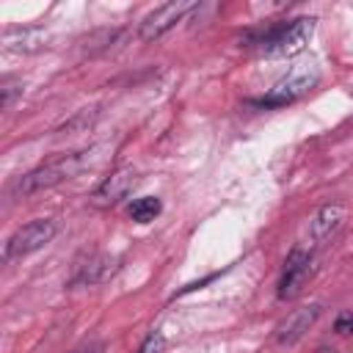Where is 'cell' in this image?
<instances>
[{
	"label": "cell",
	"mask_w": 353,
	"mask_h": 353,
	"mask_svg": "<svg viewBox=\"0 0 353 353\" xmlns=\"http://www.w3.org/2000/svg\"><path fill=\"white\" fill-rule=\"evenodd\" d=\"M193 8H196L193 0H171V3L157 6L154 11H149V14L141 19V25H138V39H141V41H157V39L165 36L176 22H182Z\"/></svg>",
	"instance_id": "5"
},
{
	"label": "cell",
	"mask_w": 353,
	"mask_h": 353,
	"mask_svg": "<svg viewBox=\"0 0 353 353\" xmlns=\"http://www.w3.org/2000/svg\"><path fill=\"white\" fill-rule=\"evenodd\" d=\"M312 33H314V19H312V17L292 19V22H287V25L273 28L268 36H262L259 52L268 55V58H290V55L301 52V50L309 44Z\"/></svg>",
	"instance_id": "2"
},
{
	"label": "cell",
	"mask_w": 353,
	"mask_h": 353,
	"mask_svg": "<svg viewBox=\"0 0 353 353\" xmlns=\"http://www.w3.org/2000/svg\"><path fill=\"white\" fill-rule=\"evenodd\" d=\"M336 331H339V334L353 331V314H350V312H347V314H339V320H336Z\"/></svg>",
	"instance_id": "14"
},
{
	"label": "cell",
	"mask_w": 353,
	"mask_h": 353,
	"mask_svg": "<svg viewBox=\"0 0 353 353\" xmlns=\"http://www.w3.org/2000/svg\"><path fill=\"white\" fill-rule=\"evenodd\" d=\"M345 221H347V207H345V204H336V201L323 204V207L312 215L309 234H312V240H314L317 245H323V243L334 240V234L345 226Z\"/></svg>",
	"instance_id": "9"
},
{
	"label": "cell",
	"mask_w": 353,
	"mask_h": 353,
	"mask_svg": "<svg viewBox=\"0 0 353 353\" xmlns=\"http://www.w3.org/2000/svg\"><path fill=\"white\" fill-rule=\"evenodd\" d=\"M116 270V259H110V256H91L83 268H80V273L74 276V284H97V281H102V279H108L110 273Z\"/></svg>",
	"instance_id": "10"
},
{
	"label": "cell",
	"mask_w": 353,
	"mask_h": 353,
	"mask_svg": "<svg viewBox=\"0 0 353 353\" xmlns=\"http://www.w3.org/2000/svg\"><path fill=\"white\" fill-rule=\"evenodd\" d=\"M320 317V303H309L301 309H292L279 325H276V342L279 345H295Z\"/></svg>",
	"instance_id": "8"
},
{
	"label": "cell",
	"mask_w": 353,
	"mask_h": 353,
	"mask_svg": "<svg viewBox=\"0 0 353 353\" xmlns=\"http://www.w3.org/2000/svg\"><path fill=\"white\" fill-rule=\"evenodd\" d=\"M135 182H138L135 168H130V165L116 168V171H113L110 176H105V179H102V185L91 193V204H94V207H99V210L116 207L121 199H127V196H130V190L135 188Z\"/></svg>",
	"instance_id": "7"
},
{
	"label": "cell",
	"mask_w": 353,
	"mask_h": 353,
	"mask_svg": "<svg viewBox=\"0 0 353 353\" xmlns=\"http://www.w3.org/2000/svg\"><path fill=\"white\" fill-rule=\"evenodd\" d=\"M314 353H339V350H336V347H328V345H323V347H317Z\"/></svg>",
	"instance_id": "15"
},
{
	"label": "cell",
	"mask_w": 353,
	"mask_h": 353,
	"mask_svg": "<svg viewBox=\"0 0 353 353\" xmlns=\"http://www.w3.org/2000/svg\"><path fill=\"white\" fill-rule=\"evenodd\" d=\"M160 210H163V204H160L157 196H141V199H135L130 204V218L135 223H149V221H154L160 215Z\"/></svg>",
	"instance_id": "11"
},
{
	"label": "cell",
	"mask_w": 353,
	"mask_h": 353,
	"mask_svg": "<svg viewBox=\"0 0 353 353\" xmlns=\"http://www.w3.org/2000/svg\"><path fill=\"white\" fill-rule=\"evenodd\" d=\"M138 353H165V336H163V331H152V334L141 342Z\"/></svg>",
	"instance_id": "12"
},
{
	"label": "cell",
	"mask_w": 353,
	"mask_h": 353,
	"mask_svg": "<svg viewBox=\"0 0 353 353\" xmlns=\"http://www.w3.org/2000/svg\"><path fill=\"white\" fill-rule=\"evenodd\" d=\"M320 80V72L314 63H303V66H295L287 77H281L268 94H262L259 99H254L256 108H281V105H290L295 99H301L303 94H309Z\"/></svg>",
	"instance_id": "3"
},
{
	"label": "cell",
	"mask_w": 353,
	"mask_h": 353,
	"mask_svg": "<svg viewBox=\"0 0 353 353\" xmlns=\"http://www.w3.org/2000/svg\"><path fill=\"white\" fill-rule=\"evenodd\" d=\"M105 350V345L102 342H97V339H91V342H83V345H77L74 350H69V353H102Z\"/></svg>",
	"instance_id": "13"
},
{
	"label": "cell",
	"mask_w": 353,
	"mask_h": 353,
	"mask_svg": "<svg viewBox=\"0 0 353 353\" xmlns=\"http://www.w3.org/2000/svg\"><path fill=\"white\" fill-rule=\"evenodd\" d=\"M55 232H58V226H55V221H50V218H39V221L25 223L22 229H17V232L6 240V245H3V262L8 265V262H14V259L30 256L33 251L44 248V245L55 237Z\"/></svg>",
	"instance_id": "4"
},
{
	"label": "cell",
	"mask_w": 353,
	"mask_h": 353,
	"mask_svg": "<svg viewBox=\"0 0 353 353\" xmlns=\"http://www.w3.org/2000/svg\"><path fill=\"white\" fill-rule=\"evenodd\" d=\"M312 270H314V259L309 251H301L295 248L287 262H284V270H281V279H279V298L287 301V298H295L303 284L312 279Z\"/></svg>",
	"instance_id": "6"
},
{
	"label": "cell",
	"mask_w": 353,
	"mask_h": 353,
	"mask_svg": "<svg viewBox=\"0 0 353 353\" xmlns=\"http://www.w3.org/2000/svg\"><path fill=\"white\" fill-rule=\"evenodd\" d=\"M88 165V152H74V154H66V157H58L47 165H39L22 176L14 179L11 185V196L14 199H25V196H33L39 190H47V188H55L72 176H77L83 168Z\"/></svg>",
	"instance_id": "1"
}]
</instances>
